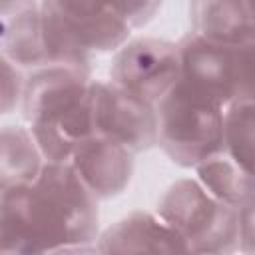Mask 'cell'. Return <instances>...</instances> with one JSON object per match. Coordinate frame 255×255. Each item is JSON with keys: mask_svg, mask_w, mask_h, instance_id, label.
I'll return each instance as SVG.
<instances>
[{"mask_svg": "<svg viewBox=\"0 0 255 255\" xmlns=\"http://www.w3.org/2000/svg\"><path fill=\"white\" fill-rule=\"evenodd\" d=\"M179 78L177 44L159 38L128 40L114 52L110 66L112 82L153 104Z\"/></svg>", "mask_w": 255, "mask_h": 255, "instance_id": "ba28073f", "label": "cell"}, {"mask_svg": "<svg viewBox=\"0 0 255 255\" xmlns=\"http://www.w3.org/2000/svg\"><path fill=\"white\" fill-rule=\"evenodd\" d=\"M94 133L126 145L133 153L157 143L153 102L118 86L112 80H92Z\"/></svg>", "mask_w": 255, "mask_h": 255, "instance_id": "52a82bcc", "label": "cell"}, {"mask_svg": "<svg viewBox=\"0 0 255 255\" xmlns=\"http://www.w3.org/2000/svg\"><path fill=\"white\" fill-rule=\"evenodd\" d=\"M46 163L30 128H0V197L28 187Z\"/></svg>", "mask_w": 255, "mask_h": 255, "instance_id": "4fadbf2b", "label": "cell"}, {"mask_svg": "<svg viewBox=\"0 0 255 255\" xmlns=\"http://www.w3.org/2000/svg\"><path fill=\"white\" fill-rule=\"evenodd\" d=\"M255 147V104L253 98L235 100L223 106V153L253 173Z\"/></svg>", "mask_w": 255, "mask_h": 255, "instance_id": "9a60e30c", "label": "cell"}, {"mask_svg": "<svg viewBox=\"0 0 255 255\" xmlns=\"http://www.w3.org/2000/svg\"><path fill=\"white\" fill-rule=\"evenodd\" d=\"M191 32L231 46L255 44L251 0H191Z\"/></svg>", "mask_w": 255, "mask_h": 255, "instance_id": "8fae6325", "label": "cell"}, {"mask_svg": "<svg viewBox=\"0 0 255 255\" xmlns=\"http://www.w3.org/2000/svg\"><path fill=\"white\" fill-rule=\"evenodd\" d=\"M36 0H0V16L2 14H10V12H16L24 6H30L34 4Z\"/></svg>", "mask_w": 255, "mask_h": 255, "instance_id": "ffe728a7", "label": "cell"}, {"mask_svg": "<svg viewBox=\"0 0 255 255\" xmlns=\"http://www.w3.org/2000/svg\"><path fill=\"white\" fill-rule=\"evenodd\" d=\"M24 78L22 70L0 54V116L14 112L22 102Z\"/></svg>", "mask_w": 255, "mask_h": 255, "instance_id": "2e32d148", "label": "cell"}, {"mask_svg": "<svg viewBox=\"0 0 255 255\" xmlns=\"http://www.w3.org/2000/svg\"><path fill=\"white\" fill-rule=\"evenodd\" d=\"M98 253H189L177 231L155 211H133L98 235Z\"/></svg>", "mask_w": 255, "mask_h": 255, "instance_id": "30bf717a", "label": "cell"}, {"mask_svg": "<svg viewBox=\"0 0 255 255\" xmlns=\"http://www.w3.org/2000/svg\"><path fill=\"white\" fill-rule=\"evenodd\" d=\"M131 30L145 26L161 8L163 0H100Z\"/></svg>", "mask_w": 255, "mask_h": 255, "instance_id": "e0dca14e", "label": "cell"}, {"mask_svg": "<svg viewBox=\"0 0 255 255\" xmlns=\"http://www.w3.org/2000/svg\"><path fill=\"white\" fill-rule=\"evenodd\" d=\"M0 54L20 70H34L48 64L38 0L0 16Z\"/></svg>", "mask_w": 255, "mask_h": 255, "instance_id": "7c38bea8", "label": "cell"}, {"mask_svg": "<svg viewBox=\"0 0 255 255\" xmlns=\"http://www.w3.org/2000/svg\"><path fill=\"white\" fill-rule=\"evenodd\" d=\"M255 231H253V199L239 207V249L253 253Z\"/></svg>", "mask_w": 255, "mask_h": 255, "instance_id": "ac0fdd59", "label": "cell"}, {"mask_svg": "<svg viewBox=\"0 0 255 255\" xmlns=\"http://www.w3.org/2000/svg\"><path fill=\"white\" fill-rule=\"evenodd\" d=\"M155 213L177 231L189 253L223 255L239 249V209L215 199L195 177L171 183Z\"/></svg>", "mask_w": 255, "mask_h": 255, "instance_id": "5b68a950", "label": "cell"}, {"mask_svg": "<svg viewBox=\"0 0 255 255\" xmlns=\"http://www.w3.org/2000/svg\"><path fill=\"white\" fill-rule=\"evenodd\" d=\"M48 64L90 68L94 54L124 46L131 28L100 0H38Z\"/></svg>", "mask_w": 255, "mask_h": 255, "instance_id": "3957f363", "label": "cell"}, {"mask_svg": "<svg viewBox=\"0 0 255 255\" xmlns=\"http://www.w3.org/2000/svg\"><path fill=\"white\" fill-rule=\"evenodd\" d=\"M175 44L181 80L217 100L221 106L253 98L255 44H219L205 40L195 32H187Z\"/></svg>", "mask_w": 255, "mask_h": 255, "instance_id": "8992f818", "label": "cell"}, {"mask_svg": "<svg viewBox=\"0 0 255 255\" xmlns=\"http://www.w3.org/2000/svg\"><path fill=\"white\" fill-rule=\"evenodd\" d=\"M18 253L96 251L98 199L68 161H46L38 177L2 197Z\"/></svg>", "mask_w": 255, "mask_h": 255, "instance_id": "6da1fadb", "label": "cell"}, {"mask_svg": "<svg viewBox=\"0 0 255 255\" xmlns=\"http://www.w3.org/2000/svg\"><path fill=\"white\" fill-rule=\"evenodd\" d=\"M92 70L46 64L24 78L22 114L46 161H68L94 133Z\"/></svg>", "mask_w": 255, "mask_h": 255, "instance_id": "7a4b0ae2", "label": "cell"}, {"mask_svg": "<svg viewBox=\"0 0 255 255\" xmlns=\"http://www.w3.org/2000/svg\"><path fill=\"white\" fill-rule=\"evenodd\" d=\"M193 169L195 179L221 203L239 209L253 199V173L237 165L227 153L219 151Z\"/></svg>", "mask_w": 255, "mask_h": 255, "instance_id": "5bb4252c", "label": "cell"}, {"mask_svg": "<svg viewBox=\"0 0 255 255\" xmlns=\"http://www.w3.org/2000/svg\"><path fill=\"white\" fill-rule=\"evenodd\" d=\"M0 253H18L16 233L2 197H0Z\"/></svg>", "mask_w": 255, "mask_h": 255, "instance_id": "d6986e66", "label": "cell"}, {"mask_svg": "<svg viewBox=\"0 0 255 255\" xmlns=\"http://www.w3.org/2000/svg\"><path fill=\"white\" fill-rule=\"evenodd\" d=\"M157 143L165 155L195 167L223 151V106L185 80H177L155 104Z\"/></svg>", "mask_w": 255, "mask_h": 255, "instance_id": "277c9868", "label": "cell"}, {"mask_svg": "<svg viewBox=\"0 0 255 255\" xmlns=\"http://www.w3.org/2000/svg\"><path fill=\"white\" fill-rule=\"evenodd\" d=\"M133 157L126 145L92 133L74 147L68 163L100 201L126 191L133 175Z\"/></svg>", "mask_w": 255, "mask_h": 255, "instance_id": "9c48e42d", "label": "cell"}]
</instances>
